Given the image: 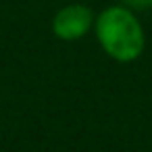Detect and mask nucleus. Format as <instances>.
I'll return each instance as SVG.
<instances>
[{"label": "nucleus", "instance_id": "f257e3e1", "mask_svg": "<svg viewBox=\"0 0 152 152\" xmlns=\"http://www.w3.org/2000/svg\"><path fill=\"white\" fill-rule=\"evenodd\" d=\"M94 36L102 52L117 63H133L146 50V31L135 11L127 4H110L96 15Z\"/></svg>", "mask_w": 152, "mask_h": 152}, {"label": "nucleus", "instance_id": "f03ea898", "mask_svg": "<svg viewBox=\"0 0 152 152\" xmlns=\"http://www.w3.org/2000/svg\"><path fill=\"white\" fill-rule=\"evenodd\" d=\"M96 13L81 2H71L61 7L52 17V34L61 42H77L86 38L90 31H94Z\"/></svg>", "mask_w": 152, "mask_h": 152}, {"label": "nucleus", "instance_id": "7ed1b4c3", "mask_svg": "<svg viewBox=\"0 0 152 152\" xmlns=\"http://www.w3.org/2000/svg\"><path fill=\"white\" fill-rule=\"evenodd\" d=\"M123 4H127L133 11H144L152 7V0H123Z\"/></svg>", "mask_w": 152, "mask_h": 152}]
</instances>
